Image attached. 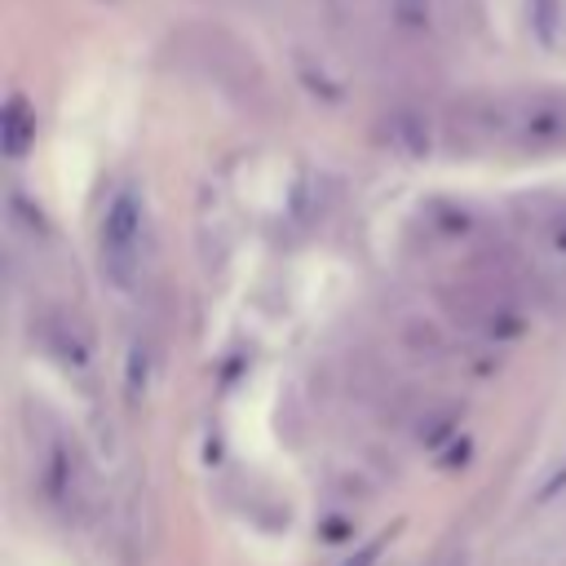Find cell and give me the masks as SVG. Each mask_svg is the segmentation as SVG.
Here are the masks:
<instances>
[{
  "mask_svg": "<svg viewBox=\"0 0 566 566\" xmlns=\"http://www.w3.org/2000/svg\"><path fill=\"white\" fill-rule=\"evenodd\" d=\"M142 230H146V212H142L137 190H119L106 203L102 234H97V265H102L106 283L119 287V292H128L137 283V270H142Z\"/></svg>",
  "mask_w": 566,
  "mask_h": 566,
  "instance_id": "obj_1",
  "label": "cell"
},
{
  "mask_svg": "<svg viewBox=\"0 0 566 566\" xmlns=\"http://www.w3.org/2000/svg\"><path fill=\"white\" fill-rule=\"evenodd\" d=\"M31 142H35V115L27 111L22 97H9V106H4V155L22 159Z\"/></svg>",
  "mask_w": 566,
  "mask_h": 566,
  "instance_id": "obj_2",
  "label": "cell"
},
{
  "mask_svg": "<svg viewBox=\"0 0 566 566\" xmlns=\"http://www.w3.org/2000/svg\"><path fill=\"white\" fill-rule=\"evenodd\" d=\"M531 4V27L544 44L557 40V22H562V0H526Z\"/></svg>",
  "mask_w": 566,
  "mask_h": 566,
  "instance_id": "obj_3",
  "label": "cell"
},
{
  "mask_svg": "<svg viewBox=\"0 0 566 566\" xmlns=\"http://www.w3.org/2000/svg\"><path fill=\"white\" fill-rule=\"evenodd\" d=\"M389 539H394V531H380V535H376L371 544H363V548H358V553H354L349 562H340V566H371V562H376V557L385 553V544H389Z\"/></svg>",
  "mask_w": 566,
  "mask_h": 566,
  "instance_id": "obj_4",
  "label": "cell"
},
{
  "mask_svg": "<svg viewBox=\"0 0 566 566\" xmlns=\"http://www.w3.org/2000/svg\"><path fill=\"white\" fill-rule=\"evenodd\" d=\"M394 9H398V18L411 22V27H420V22L429 18V0H394Z\"/></svg>",
  "mask_w": 566,
  "mask_h": 566,
  "instance_id": "obj_5",
  "label": "cell"
}]
</instances>
